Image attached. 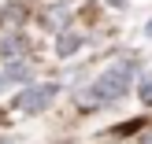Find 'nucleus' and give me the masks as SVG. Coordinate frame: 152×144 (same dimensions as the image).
<instances>
[{"mask_svg": "<svg viewBox=\"0 0 152 144\" xmlns=\"http://www.w3.org/2000/svg\"><path fill=\"white\" fill-rule=\"evenodd\" d=\"M130 81H134V67L130 63H115V67H108V70L96 78L93 96H100V100H119V96L130 93Z\"/></svg>", "mask_w": 152, "mask_h": 144, "instance_id": "f257e3e1", "label": "nucleus"}, {"mask_svg": "<svg viewBox=\"0 0 152 144\" xmlns=\"http://www.w3.org/2000/svg\"><path fill=\"white\" fill-rule=\"evenodd\" d=\"M52 96H56V85H30V89H22V93L15 96V111L37 115V111H45L52 103Z\"/></svg>", "mask_w": 152, "mask_h": 144, "instance_id": "f03ea898", "label": "nucleus"}, {"mask_svg": "<svg viewBox=\"0 0 152 144\" xmlns=\"http://www.w3.org/2000/svg\"><path fill=\"white\" fill-rule=\"evenodd\" d=\"M78 48H86V37H82V33H74V30L59 33V41H56V52H59V56H74Z\"/></svg>", "mask_w": 152, "mask_h": 144, "instance_id": "7ed1b4c3", "label": "nucleus"}, {"mask_svg": "<svg viewBox=\"0 0 152 144\" xmlns=\"http://www.w3.org/2000/svg\"><path fill=\"white\" fill-rule=\"evenodd\" d=\"M15 52H19V56L26 52V37H22V33H11V37L0 41V59H11Z\"/></svg>", "mask_w": 152, "mask_h": 144, "instance_id": "20e7f679", "label": "nucleus"}, {"mask_svg": "<svg viewBox=\"0 0 152 144\" xmlns=\"http://www.w3.org/2000/svg\"><path fill=\"white\" fill-rule=\"evenodd\" d=\"M67 19H71V7H67V4H56L52 11H45V19H41V22H45L48 30H59Z\"/></svg>", "mask_w": 152, "mask_h": 144, "instance_id": "39448f33", "label": "nucleus"}, {"mask_svg": "<svg viewBox=\"0 0 152 144\" xmlns=\"http://www.w3.org/2000/svg\"><path fill=\"white\" fill-rule=\"evenodd\" d=\"M30 74H34L30 63H19V59H15V63L4 70V78H7V81H30Z\"/></svg>", "mask_w": 152, "mask_h": 144, "instance_id": "423d86ee", "label": "nucleus"}, {"mask_svg": "<svg viewBox=\"0 0 152 144\" xmlns=\"http://www.w3.org/2000/svg\"><path fill=\"white\" fill-rule=\"evenodd\" d=\"M141 103H152V78H145V81H141Z\"/></svg>", "mask_w": 152, "mask_h": 144, "instance_id": "0eeeda50", "label": "nucleus"}, {"mask_svg": "<svg viewBox=\"0 0 152 144\" xmlns=\"http://www.w3.org/2000/svg\"><path fill=\"white\" fill-rule=\"evenodd\" d=\"M4 85H7V78H4V74H0V89H4Z\"/></svg>", "mask_w": 152, "mask_h": 144, "instance_id": "6e6552de", "label": "nucleus"}, {"mask_svg": "<svg viewBox=\"0 0 152 144\" xmlns=\"http://www.w3.org/2000/svg\"><path fill=\"white\" fill-rule=\"evenodd\" d=\"M141 144H152V133H148V137H145V140H141Z\"/></svg>", "mask_w": 152, "mask_h": 144, "instance_id": "1a4fd4ad", "label": "nucleus"}, {"mask_svg": "<svg viewBox=\"0 0 152 144\" xmlns=\"http://www.w3.org/2000/svg\"><path fill=\"white\" fill-rule=\"evenodd\" d=\"M148 37H152V22H148Z\"/></svg>", "mask_w": 152, "mask_h": 144, "instance_id": "9d476101", "label": "nucleus"}]
</instances>
